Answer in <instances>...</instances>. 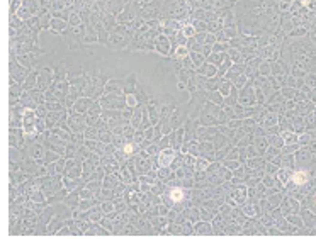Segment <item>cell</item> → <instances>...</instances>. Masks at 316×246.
I'll return each mask as SVG.
<instances>
[{
	"instance_id": "obj_1",
	"label": "cell",
	"mask_w": 316,
	"mask_h": 246,
	"mask_svg": "<svg viewBox=\"0 0 316 246\" xmlns=\"http://www.w3.org/2000/svg\"><path fill=\"white\" fill-rule=\"evenodd\" d=\"M292 180H294L296 183H304V182H306V173H303V172H297V173H294V177H292Z\"/></svg>"
},
{
	"instance_id": "obj_2",
	"label": "cell",
	"mask_w": 316,
	"mask_h": 246,
	"mask_svg": "<svg viewBox=\"0 0 316 246\" xmlns=\"http://www.w3.org/2000/svg\"><path fill=\"white\" fill-rule=\"evenodd\" d=\"M172 199L174 200H180L182 199V194H180L179 190H174V192H172Z\"/></svg>"
}]
</instances>
